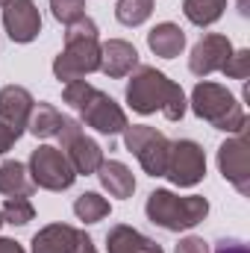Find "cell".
Wrapping results in <instances>:
<instances>
[{
  "instance_id": "obj_21",
  "label": "cell",
  "mask_w": 250,
  "mask_h": 253,
  "mask_svg": "<svg viewBox=\"0 0 250 253\" xmlns=\"http://www.w3.org/2000/svg\"><path fill=\"white\" fill-rule=\"evenodd\" d=\"M227 9V0H183V12L191 24L197 27H209L215 24Z\"/></svg>"
},
{
  "instance_id": "obj_10",
  "label": "cell",
  "mask_w": 250,
  "mask_h": 253,
  "mask_svg": "<svg viewBox=\"0 0 250 253\" xmlns=\"http://www.w3.org/2000/svg\"><path fill=\"white\" fill-rule=\"evenodd\" d=\"M218 168L224 174V180L239 191V194H250V141L248 129L236 132L233 138H227L218 147Z\"/></svg>"
},
{
  "instance_id": "obj_23",
  "label": "cell",
  "mask_w": 250,
  "mask_h": 253,
  "mask_svg": "<svg viewBox=\"0 0 250 253\" xmlns=\"http://www.w3.org/2000/svg\"><path fill=\"white\" fill-rule=\"evenodd\" d=\"M153 12V0H118L115 6V18L124 24V27H138L150 18Z\"/></svg>"
},
{
  "instance_id": "obj_8",
  "label": "cell",
  "mask_w": 250,
  "mask_h": 253,
  "mask_svg": "<svg viewBox=\"0 0 250 253\" xmlns=\"http://www.w3.org/2000/svg\"><path fill=\"white\" fill-rule=\"evenodd\" d=\"M206 174V153L197 141L191 138H180V141H171V153H168V168H165V177L180 186V189H191L203 180Z\"/></svg>"
},
{
  "instance_id": "obj_19",
  "label": "cell",
  "mask_w": 250,
  "mask_h": 253,
  "mask_svg": "<svg viewBox=\"0 0 250 253\" xmlns=\"http://www.w3.org/2000/svg\"><path fill=\"white\" fill-rule=\"evenodd\" d=\"M0 194H9V197L33 194V180L27 165H21L18 159H0Z\"/></svg>"
},
{
  "instance_id": "obj_5",
  "label": "cell",
  "mask_w": 250,
  "mask_h": 253,
  "mask_svg": "<svg viewBox=\"0 0 250 253\" xmlns=\"http://www.w3.org/2000/svg\"><path fill=\"white\" fill-rule=\"evenodd\" d=\"M124 147L141 162L144 174H150V177H165L171 141H168L159 129H153V126H147V124H126Z\"/></svg>"
},
{
  "instance_id": "obj_1",
  "label": "cell",
  "mask_w": 250,
  "mask_h": 253,
  "mask_svg": "<svg viewBox=\"0 0 250 253\" xmlns=\"http://www.w3.org/2000/svg\"><path fill=\"white\" fill-rule=\"evenodd\" d=\"M126 103L138 115L162 112L168 121H180L186 115V94L183 88L168 80L153 65H138L132 71V80L126 83Z\"/></svg>"
},
{
  "instance_id": "obj_24",
  "label": "cell",
  "mask_w": 250,
  "mask_h": 253,
  "mask_svg": "<svg viewBox=\"0 0 250 253\" xmlns=\"http://www.w3.org/2000/svg\"><path fill=\"white\" fill-rule=\"evenodd\" d=\"M0 212H3V221H9L15 227H24V224H30L36 218V209H33V203L27 197H6Z\"/></svg>"
},
{
  "instance_id": "obj_14",
  "label": "cell",
  "mask_w": 250,
  "mask_h": 253,
  "mask_svg": "<svg viewBox=\"0 0 250 253\" xmlns=\"http://www.w3.org/2000/svg\"><path fill=\"white\" fill-rule=\"evenodd\" d=\"M138 68V50L124 39H109L100 44V71L112 80H121Z\"/></svg>"
},
{
  "instance_id": "obj_27",
  "label": "cell",
  "mask_w": 250,
  "mask_h": 253,
  "mask_svg": "<svg viewBox=\"0 0 250 253\" xmlns=\"http://www.w3.org/2000/svg\"><path fill=\"white\" fill-rule=\"evenodd\" d=\"M174 253H209V245L200 236H186V239H180Z\"/></svg>"
},
{
  "instance_id": "obj_12",
  "label": "cell",
  "mask_w": 250,
  "mask_h": 253,
  "mask_svg": "<svg viewBox=\"0 0 250 253\" xmlns=\"http://www.w3.org/2000/svg\"><path fill=\"white\" fill-rule=\"evenodd\" d=\"M3 27L12 42L27 44L42 33V15L33 0H9L3 6Z\"/></svg>"
},
{
  "instance_id": "obj_11",
  "label": "cell",
  "mask_w": 250,
  "mask_h": 253,
  "mask_svg": "<svg viewBox=\"0 0 250 253\" xmlns=\"http://www.w3.org/2000/svg\"><path fill=\"white\" fill-rule=\"evenodd\" d=\"M230 56H233L230 39H227L224 33H206V36L194 44V50H191V56H188V68H191L194 77H209V74L221 71Z\"/></svg>"
},
{
  "instance_id": "obj_32",
  "label": "cell",
  "mask_w": 250,
  "mask_h": 253,
  "mask_svg": "<svg viewBox=\"0 0 250 253\" xmlns=\"http://www.w3.org/2000/svg\"><path fill=\"white\" fill-rule=\"evenodd\" d=\"M239 12H242V15H248V0H239Z\"/></svg>"
},
{
  "instance_id": "obj_18",
  "label": "cell",
  "mask_w": 250,
  "mask_h": 253,
  "mask_svg": "<svg viewBox=\"0 0 250 253\" xmlns=\"http://www.w3.org/2000/svg\"><path fill=\"white\" fill-rule=\"evenodd\" d=\"M97 177H100V183H103V189L109 191L112 197H132V191H135V177H132V171L126 168L124 162H118V159H103L100 162V168H97Z\"/></svg>"
},
{
  "instance_id": "obj_25",
  "label": "cell",
  "mask_w": 250,
  "mask_h": 253,
  "mask_svg": "<svg viewBox=\"0 0 250 253\" xmlns=\"http://www.w3.org/2000/svg\"><path fill=\"white\" fill-rule=\"evenodd\" d=\"M50 9H53V18L65 27L85 18V0H50Z\"/></svg>"
},
{
  "instance_id": "obj_7",
  "label": "cell",
  "mask_w": 250,
  "mask_h": 253,
  "mask_svg": "<svg viewBox=\"0 0 250 253\" xmlns=\"http://www.w3.org/2000/svg\"><path fill=\"white\" fill-rule=\"evenodd\" d=\"M59 141H62L59 150L68 156V162H71V168H74L77 174H83V177L97 174V168H100V162H103V147H100L94 138H88V135L83 132V124H80V121L65 118L62 129H59Z\"/></svg>"
},
{
  "instance_id": "obj_22",
  "label": "cell",
  "mask_w": 250,
  "mask_h": 253,
  "mask_svg": "<svg viewBox=\"0 0 250 253\" xmlns=\"http://www.w3.org/2000/svg\"><path fill=\"white\" fill-rule=\"evenodd\" d=\"M74 215L83 221V224H97L109 215V200L100 197L97 191H85L74 200Z\"/></svg>"
},
{
  "instance_id": "obj_31",
  "label": "cell",
  "mask_w": 250,
  "mask_h": 253,
  "mask_svg": "<svg viewBox=\"0 0 250 253\" xmlns=\"http://www.w3.org/2000/svg\"><path fill=\"white\" fill-rule=\"evenodd\" d=\"M0 253H24V248L15 239H0Z\"/></svg>"
},
{
  "instance_id": "obj_34",
  "label": "cell",
  "mask_w": 250,
  "mask_h": 253,
  "mask_svg": "<svg viewBox=\"0 0 250 253\" xmlns=\"http://www.w3.org/2000/svg\"><path fill=\"white\" fill-rule=\"evenodd\" d=\"M0 227H3V212H0Z\"/></svg>"
},
{
  "instance_id": "obj_17",
  "label": "cell",
  "mask_w": 250,
  "mask_h": 253,
  "mask_svg": "<svg viewBox=\"0 0 250 253\" xmlns=\"http://www.w3.org/2000/svg\"><path fill=\"white\" fill-rule=\"evenodd\" d=\"M147 47H150L159 59H174V56H180L183 47H186V33H183L177 24H171V21L156 24V27L147 33Z\"/></svg>"
},
{
  "instance_id": "obj_26",
  "label": "cell",
  "mask_w": 250,
  "mask_h": 253,
  "mask_svg": "<svg viewBox=\"0 0 250 253\" xmlns=\"http://www.w3.org/2000/svg\"><path fill=\"white\" fill-rule=\"evenodd\" d=\"M221 71L233 80H245L250 74V50H233V56L227 59V65Z\"/></svg>"
},
{
  "instance_id": "obj_6",
  "label": "cell",
  "mask_w": 250,
  "mask_h": 253,
  "mask_svg": "<svg viewBox=\"0 0 250 253\" xmlns=\"http://www.w3.org/2000/svg\"><path fill=\"white\" fill-rule=\"evenodd\" d=\"M27 171H30L33 186L47 189V191H65L71 189L74 180H77V171L71 168L68 156L59 147H50V144H42V147L33 150Z\"/></svg>"
},
{
  "instance_id": "obj_15",
  "label": "cell",
  "mask_w": 250,
  "mask_h": 253,
  "mask_svg": "<svg viewBox=\"0 0 250 253\" xmlns=\"http://www.w3.org/2000/svg\"><path fill=\"white\" fill-rule=\"evenodd\" d=\"M106 251L109 253H165L153 239L141 236L138 230H132L126 224H115L106 233Z\"/></svg>"
},
{
  "instance_id": "obj_2",
  "label": "cell",
  "mask_w": 250,
  "mask_h": 253,
  "mask_svg": "<svg viewBox=\"0 0 250 253\" xmlns=\"http://www.w3.org/2000/svg\"><path fill=\"white\" fill-rule=\"evenodd\" d=\"M100 71V36L91 18H80L65 33V50L53 62L56 80H83L85 74Z\"/></svg>"
},
{
  "instance_id": "obj_16",
  "label": "cell",
  "mask_w": 250,
  "mask_h": 253,
  "mask_svg": "<svg viewBox=\"0 0 250 253\" xmlns=\"http://www.w3.org/2000/svg\"><path fill=\"white\" fill-rule=\"evenodd\" d=\"M77 233L71 224H47L33 236V253H74Z\"/></svg>"
},
{
  "instance_id": "obj_28",
  "label": "cell",
  "mask_w": 250,
  "mask_h": 253,
  "mask_svg": "<svg viewBox=\"0 0 250 253\" xmlns=\"http://www.w3.org/2000/svg\"><path fill=\"white\" fill-rule=\"evenodd\" d=\"M215 253H250V248L245 242H239V239H221Z\"/></svg>"
},
{
  "instance_id": "obj_13",
  "label": "cell",
  "mask_w": 250,
  "mask_h": 253,
  "mask_svg": "<svg viewBox=\"0 0 250 253\" xmlns=\"http://www.w3.org/2000/svg\"><path fill=\"white\" fill-rule=\"evenodd\" d=\"M33 94L24 88V85H6L0 88V121L6 126H12L18 135H24L27 129V121L33 115Z\"/></svg>"
},
{
  "instance_id": "obj_9",
  "label": "cell",
  "mask_w": 250,
  "mask_h": 253,
  "mask_svg": "<svg viewBox=\"0 0 250 253\" xmlns=\"http://www.w3.org/2000/svg\"><path fill=\"white\" fill-rule=\"evenodd\" d=\"M77 112L83 115V121L88 126H94L97 132H103V135H118V132H124L126 129V115L124 109L109 97V94H103V91H97L94 85L85 91V97L77 103Z\"/></svg>"
},
{
  "instance_id": "obj_3",
  "label": "cell",
  "mask_w": 250,
  "mask_h": 253,
  "mask_svg": "<svg viewBox=\"0 0 250 253\" xmlns=\"http://www.w3.org/2000/svg\"><path fill=\"white\" fill-rule=\"evenodd\" d=\"M150 224L168 230V233H180V230H191L197 227L206 215H209V200L200 194H188L180 197L168 189H156L150 191L147 206H144Z\"/></svg>"
},
{
  "instance_id": "obj_29",
  "label": "cell",
  "mask_w": 250,
  "mask_h": 253,
  "mask_svg": "<svg viewBox=\"0 0 250 253\" xmlns=\"http://www.w3.org/2000/svg\"><path fill=\"white\" fill-rule=\"evenodd\" d=\"M18 138H21V135H18L12 126H6L3 121H0V156H3V153H6V150L15 144V141H18Z\"/></svg>"
},
{
  "instance_id": "obj_4",
  "label": "cell",
  "mask_w": 250,
  "mask_h": 253,
  "mask_svg": "<svg viewBox=\"0 0 250 253\" xmlns=\"http://www.w3.org/2000/svg\"><path fill=\"white\" fill-rule=\"evenodd\" d=\"M191 109L197 118L209 121L215 129H224V132H245L248 129L242 103L233 97V91H227L218 83H209V80L197 83L191 91Z\"/></svg>"
},
{
  "instance_id": "obj_33",
  "label": "cell",
  "mask_w": 250,
  "mask_h": 253,
  "mask_svg": "<svg viewBox=\"0 0 250 253\" xmlns=\"http://www.w3.org/2000/svg\"><path fill=\"white\" fill-rule=\"evenodd\" d=\"M6 3H9V0H0V6H6Z\"/></svg>"
},
{
  "instance_id": "obj_30",
  "label": "cell",
  "mask_w": 250,
  "mask_h": 253,
  "mask_svg": "<svg viewBox=\"0 0 250 253\" xmlns=\"http://www.w3.org/2000/svg\"><path fill=\"white\" fill-rule=\"evenodd\" d=\"M74 253H97V251H94V242H91L85 233H77V245H74Z\"/></svg>"
},
{
  "instance_id": "obj_20",
  "label": "cell",
  "mask_w": 250,
  "mask_h": 253,
  "mask_svg": "<svg viewBox=\"0 0 250 253\" xmlns=\"http://www.w3.org/2000/svg\"><path fill=\"white\" fill-rule=\"evenodd\" d=\"M62 124H65V115L56 106H50V103H36V106H33V115H30V121H27V129H30L36 138H53V135H59Z\"/></svg>"
}]
</instances>
